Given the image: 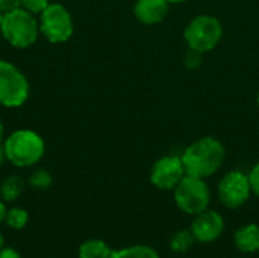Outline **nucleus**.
<instances>
[{
    "label": "nucleus",
    "instance_id": "1",
    "mask_svg": "<svg viewBox=\"0 0 259 258\" xmlns=\"http://www.w3.org/2000/svg\"><path fill=\"white\" fill-rule=\"evenodd\" d=\"M225 157L226 151L217 138L203 137L190 144L181 158L187 175L205 179L222 167Z\"/></svg>",
    "mask_w": 259,
    "mask_h": 258
},
{
    "label": "nucleus",
    "instance_id": "2",
    "mask_svg": "<svg viewBox=\"0 0 259 258\" xmlns=\"http://www.w3.org/2000/svg\"><path fill=\"white\" fill-rule=\"evenodd\" d=\"M3 146L6 160L17 167L33 166L44 155V140L30 129H20L12 132Z\"/></svg>",
    "mask_w": 259,
    "mask_h": 258
},
{
    "label": "nucleus",
    "instance_id": "3",
    "mask_svg": "<svg viewBox=\"0 0 259 258\" xmlns=\"http://www.w3.org/2000/svg\"><path fill=\"white\" fill-rule=\"evenodd\" d=\"M0 30L11 46L26 49L36 41L39 24L33 14L23 8H17L5 12Z\"/></svg>",
    "mask_w": 259,
    "mask_h": 258
},
{
    "label": "nucleus",
    "instance_id": "4",
    "mask_svg": "<svg viewBox=\"0 0 259 258\" xmlns=\"http://www.w3.org/2000/svg\"><path fill=\"white\" fill-rule=\"evenodd\" d=\"M175 202L187 214H199L208 210L211 202L209 187L203 178L185 175L175 187Z\"/></svg>",
    "mask_w": 259,
    "mask_h": 258
},
{
    "label": "nucleus",
    "instance_id": "5",
    "mask_svg": "<svg viewBox=\"0 0 259 258\" xmlns=\"http://www.w3.org/2000/svg\"><path fill=\"white\" fill-rule=\"evenodd\" d=\"M184 36L190 49L206 53L220 43L223 36V26L212 15H199L190 21Z\"/></svg>",
    "mask_w": 259,
    "mask_h": 258
},
{
    "label": "nucleus",
    "instance_id": "6",
    "mask_svg": "<svg viewBox=\"0 0 259 258\" xmlns=\"http://www.w3.org/2000/svg\"><path fill=\"white\" fill-rule=\"evenodd\" d=\"M29 97L26 76L11 62L0 59V105L8 108L21 106Z\"/></svg>",
    "mask_w": 259,
    "mask_h": 258
},
{
    "label": "nucleus",
    "instance_id": "7",
    "mask_svg": "<svg viewBox=\"0 0 259 258\" xmlns=\"http://www.w3.org/2000/svg\"><path fill=\"white\" fill-rule=\"evenodd\" d=\"M39 15V30L50 43H65L71 38L73 20L62 5L50 3Z\"/></svg>",
    "mask_w": 259,
    "mask_h": 258
},
{
    "label": "nucleus",
    "instance_id": "8",
    "mask_svg": "<svg viewBox=\"0 0 259 258\" xmlns=\"http://www.w3.org/2000/svg\"><path fill=\"white\" fill-rule=\"evenodd\" d=\"M250 193L252 187L249 176L240 170L226 173L219 182V198L222 204L231 210L244 205L250 198Z\"/></svg>",
    "mask_w": 259,
    "mask_h": 258
},
{
    "label": "nucleus",
    "instance_id": "9",
    "mask_svg": "<svg viewBox=\"0 0 259 258\" xmlns=\"http://www.w3.org/2000/svg\"><path fill=\"white\" fill-rule=\"evenodd\" d=\"M185 175L187 173L182 158L170 155L159 158L153 164L150 172V181L159 190H173Z\"/></svg>",
    "mask_w": 259,
    "mask_h": 258
},
{
    "label": "nucleus",
    "instance_id": "10",
    "mask_svg": "<svg viewBox=\"0 0 259 258\" xmlns=\"http://www.w3.org/2000/svg\"><path fill=\"white\" fill-rule=\"evenodd\" d=\"M225 230V220L222 214L214 210H205L196 214L191 224V233L194 239L200 243L215 242Z\"/></svg>",
    "mask_w": 259,
    "mask_h": 258
},
{
    "label": "nucleus",
    "instance_id": "11",
    "mask_svg": "<svg viewBox=\"0 0 259 258\" xmlns=\"http://www.w3.org/2000/svg\"><path fill=\"white\" fill-rule=\"evenodd\" d=\"M134 14L144 24H158L168 14L167 0H137Z\"/></svg>",
    "mask_w": 259,
    "mask_h": 258
},
{
    "label": "nucleus",
    "instance_id": "12",
    "mask_svg": "<svg viewBox=\"0 0 259 258\" xmlns=\"http://www.w3.org/2000/svg\"><path fill=\"white\" fill-rule=\"evenodd\" d=\"M234 243L241 252H256L259 251V227L255 224H249L241 227L235 236Z\"/></svg>",
    "mask_w": 259,
    "mask_h": 258
},
{
    "label": "nucleus",
    "instance_id": "13",
    "mask_svg": "<svg viewBox=\"0 0 259 258\" xmlns=\"http://www.w3.org/2000/svg\"><path fill=\"white\" fill-rule=\"evenodd\" d=\"M112 249L102 240L91 239L79 246V258H111Z\"/></svg>",
    "mask_w": 259,
    "mask_h": 258
},
{
    "label": "nucleus",
    "instance_id": "14",
    "mask_svg": "<svg viewBox=\"0 0 259 258\" xmlns=\"http://www.w3.org/2000/svg\"><path fill=\"white\" fill-rule=\"evenodd\" d=\"M24 190V182L20 176H8L2 186H0V196L3 201L6 202H12L15 199H18V196L23 193Z\"/></svg>",
    "mask_w": 259,
    "mask_h": 258
},
{
    "label": "nucleus",
    "instance_id": "15",
    "mask_svg": "<svg viewBox=\"0 0 259 258\" xmlns=\"http://www.w3.org/2000/svg\"><path fill=\"white\" fill-rule=\"evenodd\" d=\"M111 258H159L158 252L146 245H134L112 252Z\"/></svg>",
    "mask_w": 259,
    "mask_h": 258
},
{
    "label": "nucleus",
    "instance_id": "16",
    "mask_svg": "<svg viewBox=\"0 0 259 258\" xmlns=\"http://www.w3.org/2000/svg\"><path fill=\"white\" fill-rule=\"evenodd\" d=\"M194 242H196V239H194L193 233L191 231H187V230H182V231L175 233L173 237L170 239V249L173 252L184 254L188 249H191V246L194 245Z\"/></svg>",
    "mask_w": 259,
    "mask_h": 258
},
{
    "label": "nucleus",
    "instance_id": "17",
    "mask_svg": "<svg viewBox=\"0 0 259 258\" xmlns=\"http://www.w3.org/2000/svg\"><path fill=\"white\" fill-rule=\"evenodd\" d=\"M5 222L12 230H23L29 222V214L23 208H11L6 211Z\"/></svg>",
    "mask_w": 259,
    "mask_h": 258
},
{
    "label": "nucleus",
    "instance_id": "18",
    "mask_svg": "<svg viewBox=\"0 0 259 258\" xmlns=\"http://www.w3.org/2000/svg\"><path fill=\"white\" fill-rule=\"evenodd\" d=\"M52 182H53L52 175H50L49 172H46V170H36V172H35V173H32V175H30V178H29V184H30V187H33V189H39V190H44V189L50 187V186H52Z\"/></svg>",
    "mask_w": 259,
    "mask_h": 258
},
{
    "label": "nucleus",
    "instance_id": "19",
    "mask_svg": "<svg viewBox=\"0 0 259 258\" xmlns=\"http://www.w3.org/2000/svg\"><path fill=\"white\" fill-rule=\"evenodd\" d=\"M49 0H21V8L29 11L30 14H41L47 6H49Z\"/></svg>",
    "mask_w": 259,
    "mask_h": 258
},
{
    "label": "nucleus",
    "instance_id": "20",
    "mask_svg": "<svg viewBox=\"0 0 259 258\" xmlns=\"http://www.w3.org/2000/svg\"><path fill=\"white\" fill-rule=\"evenodd\" d=\"M200 62H202V53L197 52V50L190 49L187 56H185V65L190 67V68H194V67H199Z\"/></svg>",
    "mask_w": 259,
    "mask_h": 258
},
{
    "label": "nucleus",
    "instance_id": "21",
    "mask_svg": "<svg viewBox=\"0 0 259 258\" xmlns=\"http://www.w3.org/2000/svg\"><path fill=\"white\" fill-rule=\"evenodd\" d=\"M249 181H250L252 193H255L259 198V163L252 169V172L249 173Z\"/></svg>",
    "mask_w": 259,
    "mask_h": 258
},
{
    "label": "nucleus",
    "instance_id": "22",
    "mask_svg": "<svg viewBox=\"0 0 259 258\" xmlns=\"http://www.w3.org/2000/svg\"><path fill=\"white\" fill-rule=\"evenodd\" d=\"M17 8H21V0H0V11L9 12Z\"/></svg>",
    "mask_w": 259,
    "mask_h": 258
},
{
    "label": "nucleus",
    "instance_id": "23",
    "mask_svg": "<svg viewBox=\"0 0 259 258\" xmlns=\"http://www.w3.org/2000/svg\"><path fill=\"white\" fill-rule=\"evenodd\" d=\"M0 258H21V257H20V254H18L15 249H12V248H3V249H0Z\"/></svg>",
    "mask_w": 259,
    "mask_h": 258
},
{
    "label": "nucleus",
    "instance_id": "24",
    "mask_svg": "<svg viewBox=\"0 0 259 258\" xmlns=\"http://www.w3.org/2000/svg\"><path fill=\"white\" fill-rule=\"evenodd\" d=\"M6 207H5V204L3 202H0V224L2 222H5V217H6Z\"/></svg>",
    "mask_w": 259,
    "mask_h": 258
},
{
    "label": "nucleus",
    "instance_id": "25",
    "mask_svg": "<svg viewBox=\"0 0 259 258\" xmlns=\"http://www.w3.org/2000/svg\"><path fill=\"white\" fill-rule=\"evenodd\" d=\"M6 160V154H5V146H2L0 143V166L3 164V161Z\"/></svg>",
    "mask_w": 259,
    "mask_h": 258
},
{
    "label": "nucleus",
    "instance_id": "26",
    "mask_svg": "<svg viewBox=\"0 0 259 258\" xmlns=\"http://www.w3.org/2000/svg\"><path fill=\"white\" fill-rule=\"evenodd\" d=\"M3 134H5V128H3V123H2V120H0V143H2V140H3Z\"/></svg>",
    "mask_w": 259,
    "mask_h": 258
},
{
    "label": "nucleus",
    "instance_id": "27",
    "mask_svg": "<svg viewBox=\"0 0 259 258\" xmlns=\"http://www.w3.org/2000/svg\"><path fill=\"white\" fill-rule=\"evenodd\" d=\"M3 245H5V239H3V236L0 233V249H3Z\"/></svg>",
    "mask_w": 259,
    "mask_h": 258
},
{
    "label": "nucleus",
    "instance_id": "28",
    "mask_svg": "<svg viewBox=\"0 0 259 258\" xmlns=\"http://www.w3.org/2000/svg\"><path fill=\"white\" fill-rule=\"evenodd\" d=\"M168 3H181V2H185V0H167Z\"/></svg>",
    "mask_w": 259,
    "mask_h": 258
},
{
    "label": "nucleus",
    "instance_id": "29",
    "mask_svg": "<svg viewBox=\"0 0 259 258\" xmlns=\"http://www.w3.org/2000/svg\"><path fill=\"white\" fill-rule=\"evenodd\" d=\"M3 15H5V12H2V11H0V27H2V21H3Z\"/></svg>",
    "mask_w": 259,
    "mask_h": 258
},
{
    "label": "nucleus",
    "instance_id": "30",
    "mask_svg": "<svg viewBox=\"0 0 259 258\" xmlns=\"http://www.w3.org/2000/svg\"><path fill=\"white\" fill-rule=\"evenodd\" d=\"M258 105H259V93H258Z\"/></svg>",
    "mask_w": 259,
    "mask_h": 258
}]
</instances>
